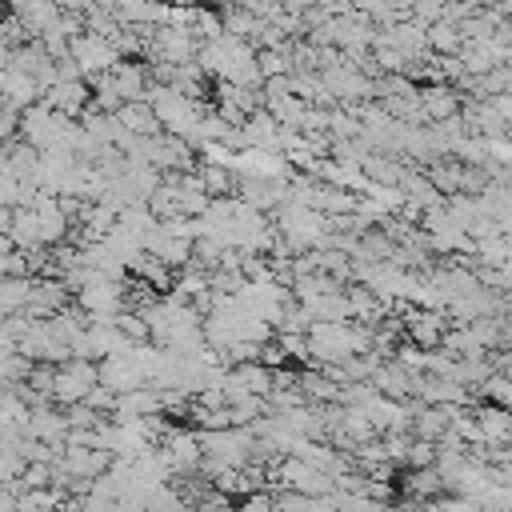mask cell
Listing matches in <instances>:
<instances>
[{"mask_svg":"<svg viewBox=\"0 0 512 512\" xmlns=\"http://www.w3.org/2000/svg\"><path fill=\"white\" fill-rule=\"evenodd\" d=\"M404 328H408V340L416 348H424V352L444 348V340H448V320L440 312H428V308H412L408 320H404Z\"/></svg>","mask_w":512,"mask_h":512,"instance_id":"obj_1","label":"cell"},{"mask_svg":"<svg viewBox=\"0 0 512 512\" xmlns=\"http://www.w3.org/2000/svg\"><path fill=\"white\" fill-rule=\"evenodd\" d=\"M12 16L32 32V40H40L60 20V8L52 0H12Z\"/></svg>","mask_w":512,"mask_h":512,"instance_id":"obj_2","label":"cell"},{"mask_svg":"<svg viewBox=\"0 0 512 512\" xmlns=\"http://www.w3.org/2000/svg\"><path fill=\"white\" fill-rule=\"evenodd\" d=\"M428 48H432V56H460V52H464V32H460V24H452V20L432 24V28H428Z\"/></svg>","mask_w":512,"mask_h":512,"instance_id":"obj_3","label":"cell"},{"mask_svg":"<svg viewBox=\"0 0 512 512\" xmlns=\"http://www.w3.org/2000/svg\"><path fill=\"white\" fill-rule=\"evenodd\" d=\"M60 12H88V0H52Z\"/></svg>","mask_w":512,"mask_h":512,"instance_id":"obj_4","label":"cell"}]
</instances>
